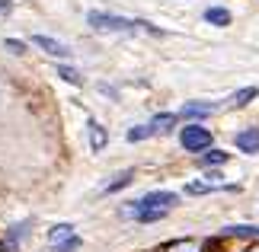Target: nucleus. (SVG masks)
Here are the masks:
<instances>
[{"label":"nucleus","instance_id":"f257e3e1","mask_svg":"<svg viewBox=\"0 0 259 252\" xmlns=\"http://www.w3.org/2000/svg\"><path fill=\"white\" fill-rule=\"evenodd\" d=\"M87 23L93 29H109V32H135V29H147L151 35H163L157 26L144 23V19H125V16H112V13H87Z\"/></svg>","mask_w":259,"mask_h":252},{"label":"nucleus","instance_id":"f03ea898","mask_svg":"<svg viewBox=\"0 0 259 252\" xmlns=\"http://www.w3.org/2000/svg\"><path fill=\"white\" fill-rule=\"evenodd\" d=\"M179 201L176 191H147L144 198H138V201H128V208L122 211L125 217H135L138 211H147V208H163V211H170L173 205Z\"/></svg>","mask_w":259,"mask_h":252},{"label":"nucleus","instance_id":"7ed1b4c3","mask_svg":"<svg viewBox=\"0 0 259 252\" xmlns=\"http://www.w3.org/2000/svg\"><path fill=\"white\" fill-rule=\"evenodd\" d=\"M179 144H183V150H189V154H202V150L211 147V131L202 128V125H186L179 131Z\"/></svg>","mask_w":259,"mask_h":252},{"label":"nucleus","instance_id":"20e7f679","mask_svg":"<svg viewBox=\"0 0 259 252\" xmlns=\"http://www.w3.org/2000/svg\"><path fill=\"white\" fill-rule=\"evenodd\" d=\"M29 227H32V220H19V224H13L7 230V236H4V243H0V252H16L19 243L29 236Z\"/></svg>","mask_w":259,"mask_h":252},{"label":"nucleus","instance_id":"39448f33","mask_svg":"<svg viewBox=\"0 0 259 252\" xmlns=\"http://www.w3.org/2000/svg\"><path fill=\"white\" fill-rule=\"evenodd\" d=\"M32 45L42 48V52L52 55V58H67L71 55V48H67L64 42H55V38H48V35H32Z\"/></svg>","mask_w":259,"mask_h":252},{"label":"nucleus","instance_id":"423d86ee","mask_svg":"<svg viewBox=\"0 0 259 252\" xmlns=\"http://www.w3.org/2000/svg\"><path fill=\"white\" fill-rule=\"evenodd\" d=\"M237 150H243V154H259V128H246L240 134L234 137Z\"/></svg>","mask_w":259,"mask_h":252},{"label":"nucleus","instance_id":"0eeeda50","mask_svg":"<svg viewBox=\"0 0 259 252\" xmlns=\"http://www.w3.org/2000/svg\"><path fill=\"white\" fill-rule=\"evenodd\" d=\"M211 112H214L211 103H189V106H183V112H179L176 118H189V122H195V118H208Z\"/></svg>","mask_w":259,"mask_h":252},{"label":"nucleus","instance_id":"6e6552de","mask_svg":"<svg viewBox=\"0 0 259 252\" xmlns=\"http://www.w3.org/2000/svg\"><path fill=\"white\" fill-rule=\"evenodd\" d=\"M106 144H109V134H106V128L99 125V122H93V118H90V147H93L96 154H99V150H103Z\"/></svg>","mask_w":259,"mask_h":252},{"label":"nucleus","instance_id":"1a4fd4ad","mask_svg":"<svg viewBox=\"0 0 259 252\" xmlns=\"http://www.w3.org/2000/svg\"><path fill=\"white\" fill-rule=\"evenodd\" d=\"M132 179H135V169H122V173H118L115 179H112V182H109L103 191H106V195H115V191H122L125 185H132Z\"/></svg>","mask_w":259,"mask_h":252},{"label":"nucleus","instance_id":"9d476101","mask_svg":"<svg viewBox=\"0 0 259 252\" xmlns=\"http://www.w3.org/2000/svg\"><path fill=\"white\" fill-rule=\"evenodd\" d=\"M173 125H176V115L173 112H160V115L151 118V131H154V134H163V131H170Z\"/></svg>","mask_w":259,"mask_h":252},{"label":"nucleus","instance_id":"9b49d317","mask_svg":"<svg viewBox=\"0 0 259 252\" xmlns=\"http://www.w3.org/2000/svg\"><path fill=\"white\" fill-rule=\"evenodd\" d=\"M205 19L211 26H231V13H227L224 7H208L205 10Z\"/></svg>","mask_w":259,"mask_h":252},{"label":"nucleus","instance_id":"f8f14e48","mask_svg":"<svg viewBox=\"0 0 259 252\" xmlns=\"http://www.w3.org/2000/svg\"><path fill=\"white\" fill-rule=\"evenodd\" d=\"M198 163H202V166H221V163H227V154H224V150H211V147H208V150H202V160H198Z\"/></svg>","mask_w":259,"mask_h":252},{"label":"nucleus","instance_id":"ddd939ff","mask_svg":"<svg viewBox=\"0 0 259 252\" xmlns=\"http://www.w3.org/2000/svg\"><path fill=\"white\" fill-rule=\"evenodd\" d=\"M67 236H74V227L71 224H55L52 230H48V243H61V239H67Z\"/></svg>","mask_w":259,"mask_h":252},{"label":"nucleus","instance_id":"4468645a","mask_svg":"<svg viewBox=\"0 0 259 252\" xmlns=\"http://www.w3.org/2000/svg\"><path fill=\"white\" fill-rule=\"evenodd\" d=\"M166 211L163 208H147V211H138L135 220H141V224H154V220H163Z\"/></svg>","mask_w":259,"mask_h":252},{"label":"nucleus","instance_id":"2eb2a0df","mask_svg":"<svg viewBox=\"0 0 259 252\" xmlns=\"http://www.w3.org/2000/svg\"><path fill=\"white\" fill-rule=\"evenodd\" d=\"M259 96V89L256 86H246V89H240V93H234V99H231V106H237V109H243L250 99H256Z\"/></svg>","mask_w":259,"mask_h":252},{"label":"nucleus","instance_id":"dca6fc26","mask_svg":"<svg viewBox=\"0 0 259 252\" xmlns=\"http://www.w3.org/2000/svg\"><path fill=\"white\" fill-rule=\"evenodd\" d=\"M80 246H83V239H80V236H67V239H61V243H55L52 252H77Z\"/></svg>","mask_w":259,"mask_h":252},{"label":"nucleus","instance_id":"f3484780","mask_svg":"<svg viewBox=\"0 0 259 252\" xmlns=\"http://www.w3.org/2000/svg\"><path fill=\"white\" fill-rule=\"evenodd\" d=\"M58 77H61V80H67V83H74V86H80V83H83V77L77 74L74 67H67V64H61V67H58Z\"/></svg>","mask_w":259,"mask_h":252},{"label":"nucleus","instance_id":"a211bd4d","mask_svg":"<svg viewBox=\"0 0 259 252\" xmlns=\"http://www.w3.org/2000/svg\"><path fill=\"white\" fill-rule=\"evenodd\" d=\"M151 134H154L151 125H135L132 131H128V140H132V144H138V140H147Z\"/></svg>","mask_w":259,"mask_h":252},{"label":"nucleus","instance_id":"6ab92c4d","mask_svg":"<svg viewBox=\"0 0 259 252\" xmlns=\"http://www.w3.org/2000/svg\"><path fill=\"white\" fill-rule=\"evenodd\" d=\"M4 48H7V52H13V55H23L26 52V42H19V38H7Z\"/></svg>","mask_w":259,"mask_h":252},{"label":"nucleus","instance_id":"aec40b11","mask_svg":"<svg viewBox=\"0 0 259 252\" xmlns=\"http://www.w3.org/2000/svg\"><path fill=\"white\" fill-rule=\"evenodd\" d=\"M10 10H13V4H10V0H0V16H7Z\"/></svg>","mask_w":259,"mask_h":252}]
</instances>
